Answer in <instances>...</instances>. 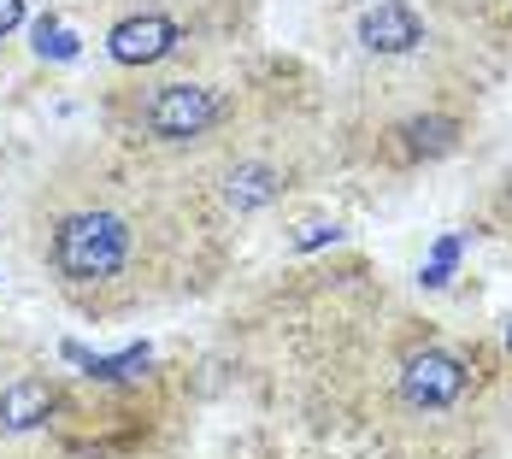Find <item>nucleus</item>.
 <instances>
[{
    "instance_id": "nucleus-1",
    "label": "nucleus",
    "mask_w": 512,
    "mask_h": 459,
    "mask_svg": "<svg viewBox=\"0 0 512 459\" xmlns=\"http://www.w3.org/2000/svg\"><path fill=\"white\" fill-rule=\"evenodd\" d=\"M130 265V224L118 212H71L53 230V271L65 283H106Z\"/></svg>"
},
{
    "instance_id": "nucleus-2",
    "label": "nucleus",
    "mask_w": 512,
    "mask_h": 459,
    "mask_svg": "<svg viewBox=\"0 0 512 459\" xmlns=\"http://www.w3.org/2000/svg\"><path fill=\"white\" fill-rule=\"evenodd\" d=\"M218 112H224V101L212 89H201V83H165L154 101L142 106V124L154 130L159 142H195V136H206L218 124Z\"/></svg>"
},
{
    "instance_id": "nucleus-3",
    "label": "nucleus",
    "mask_w": 512,
    "mask_h": 459,
    "mask_svg": "<svg viewBox=\"0 0 512 459\" xmlns=\"http://www.w3.org/2000/svg\"><path fill=\"white\" fill-rule=\"evenodd\" d=\"M401 395L424 412L454 407L465 395V365L454 354H442V348H424V354H412L407 371H401Z\"/></svg>"
},
{
    "instance_id": "nucleus-4",
    "label": "nucleus",
    "mask_w": 512,
    "mask_h": 459,
    "mask_svg": "<svg viewBox=\"0 0 512 459\" xmlns=\"http://www.w3.org/2000/svg\"><path fill=\"white\" fill-rule=\"evenodd\" d=\"M171 48H177V24L159 18V12L124 18V24L106 36V53H112L118 65H154V59H165Z\"/></svg>"
},
{
    "instance_id": "nucleus-5",
    "label": "nucleus",
    "mask_w": 512,
    "mask_h": 459,
    "mask_svg": "<svg viewBox=\"0 0 512 459\" xmlns=\"http://www.w3.org/2000/svg\"><path fill=\"white\" fill-rule=\"evenodd\" d=\"M359 42L371 53H407L424 42V24H418V12H412L407 0H377L359 18Z\"/></svg>"
},
{
    "instance_id": "nucleus-6",
    "label": "nucleus",
    "mask_w": 512,
    "mask_h": 459,
    "mask_svg": "<svg viewBox=\"0 0 512 459\" xmlns=\"http://www.w3.org/2000/svg\"><path fill=\"white\" fill-rule=\"evenodd\" d=\"M48 412L53 383H42V377H18L0 389V430H36V424H48Z\"/></svg>"
},
{
    "instance_id": "nucleus-7",
    "label": "nucleus",
    "mask_w": 512,
    "mask_h": 459,
    "mask_svg": "<svg viewBox=\"0 0 512 459\" xmlns=\"http://www.w3.org/2000/svg\"><path fill=\"white\" fill-rule=\"evenodd\" d=\"M224 201L236 212H259L265 201H277V171L271 165H236L230 183H224Z\"/></svg>"
},
{
    "instance_id": "nucleus-8",
    "label": "nucleus",
    "mask_w": 512,
    "mask_h": 459,
    "mask_svg": "<svg viewBox=\"0 0 512 459\" xmlns=\"http://www.w3.org/2000/svg\"><path fill=\"white\" fill-rule=\"evenodd\" d=\"M407 142H412V153H448L454 142H460V124L454 118H412L407 124Z\"/></svg>"
},
{
    "instance_id": "nucleus-9",
    "label": "nucleus",
    "mask_w": 512,
    "mask_h": 459,
    "mask_svg": "<svg viewBox=\"0 0 512 459\" xmlns=\"http://www.w3.org/2000/svg\"><path fill=\"white\" fill-rule=\"evenodd\" d=\"M454 259H460V236L436 242V259L424 265V289H442V283H448V271H454Z\"/></svg>"
},
{
    "instance_id": "nucleus-10",
    "label": "nucleus",
    "mask_w": 512,
    "mask_h": 459,
    "mask_svg": "<svg viewBox=\"0 0 512 459\" xmlns=\"http://www.w3.org/2000/svg\"><path fill=\"white\" fill-rule=\"evenodd\" d=\"M36 48L53 53V59H71V53H77V42H71L59 24H48V18H42V30H36Z\"/></svg>"
},
{
    "instance_id": "nucleus-11",
    "label": "nucleus",
    "mask_w": 512,
    "mask_h": 459,
    "mask_svg": "<svg viewBox=\"0 0 512 459\" xmlns=\"http://www.w3.org/2000/svg\"><path fill=\"white\" fill-rule=\"evenodd\" d=\"M336 236H342L336 224H307V230L295 236V248H318V242H336Z\"/></svg>"
},
{
    "instance_id": "nucleus-12",
    "label": "nucleus",
    "mask_w": 512,
    "mask_h": 459,
    "mask_svg": "<svg viewBox=\"0 0 512 459\" xmlns=\"http://www.w3.org/2000/svg\"><path fill=\"white\" fill-rule=\"evenodd\" d=\"M24 24V0H0V36H12Z\"/></svg>"
},
{
    "instance_id": "nucleus-13",
    "label": "nucleus",
    "mask_w": 512,
    "mask_h": 459,
    "mask_svg": "<svg viewBox=\"0 0 512 459\" xmlns=\"http://www.w3.org/2000/svg\"><path fill=\"white\" fill-rule=\"evenodd\" d=\"M507 348H512V330H507Z\"/></svg>"
}]
</instances>
